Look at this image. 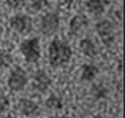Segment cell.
<instances>
[{"mask_svg":"<svg viewBox=\"0 0 125 118\" xmlns=\"http://www.w3.org/2000/svg\"><path fill=\"white\" fill-rule=\"evenodd\" d=\"M73 58V48L62 38H52L48 45V62L51 67L60 69L70 64Z\"/></svg>","mask_w":125,"mask_h":118,"instance_id":"obj_1","label":"cell"},{"mask_svg":"<svg viewBox=\"0 0 125 118\" xmlns=\"http://www.w3.org/2000/svg\"><path fill=\"white\" fill-rule=\"evenodd\" d=\"M19 53L22 54L25 62L35 64L41 59V43L38 37H27L19 45Z\"/></svg>","mask_w":125,"mask_h":118,"instance_id":"obj_2","label":"cell"},{"mask_svg":"<svg viewBox=\"0 0 125 118\" xmlns=\"http://www.w3.org/2000/svg\"><path fill=\"white\" fill-rule=\"evenodd\" d=\"M29 83V74L25 72V69H22L21 65H16L10 70L8 78H6V85H8V89L13 93H21L25 89Z\"/></svg>","mask_w":125,"mask_h":118,"instance_id":"obj_3","label":"cell"},{"mask_svg":"<svg viewBox=\"0 0 125 118\" xmlns=\"http://www.w3.org/2000/svg\"><path fill=\"white\" fill-rule=\"evenodd\" d=\"M38 27H40V32L43 35H46V37L54 35L55 32L60 29V16H59V13L48 11V13H44V15H41Z\"/></svg>","mask_w":125,"mask_h":118,"instance_id":"obj_4","label":"cell"},{"mask_svg":"<svg viewBox=\"0 0 125 118\" xmlns=\"http://www.w3.org/2000/svg\"><path fill=\"white\" fill-rule=\"evenodd\" d=\"M95 34L108 46L113 45L114 40H116V27L109 19H98L95 22Z\"/></svg>","mask_w":125,"mask_h":118,"instance_id":"obj_5","label":"cell"},{"mask_svg":"<svg viewBox=\"0 0 125 118\" xmlns=\"http://www.w3.org/2000/svg\"><path fill=\"white\" fill-rule=\"evenodd\" d=\"M8 24H10V27H11V30L16 32V34H19V35L30 34L32 27H33L32 18L29 15H25V13H16V15H13L11 18H10Z\"/></svg>","mask_w":125,"mask_h":118,"instance_id":"obj_6","label":"cell"},{"mask_svg":"<svg viewBox=\"0 0 125 118\" xmlns=\"http://www.w3.org/2000/svg\"><path fill=\"white\" fill-rule=\"evenodd\" d=\"M30 85H32V89H33L35 93L44 94V93L49 91V88H51V85H52V80H51V77L48 75L46 70L38 69V70L33 74V77H32Z\"/></svg>","mask_w":125,"mask_h":118,"instance_id":"obj_7","label":"cell"},{"mask_svg":"<svg viewBox=\"0 0 125 118\" xmlns=\"http://www.w3.org/2000/svg\"><path fill=\"white\" fill-rule=\"evenodd\" d=\"M87 27H89V18L84 13L74 15L73 18L70 19V22H68V32H70L71 37H79V35H83L84 32L87 30Z\"/></svg>","mask_w":125,"mask_h":118,"instance_id":"obj_8","label":"cell"},{"mask_svg":"<svg viewBox=\"0 0 125 118\" xmlns=\"http://www.w3.org/2000/svg\"><path fill=\"white\" fill-rule=\"evenodd\" d=\"M18 112L24 117H35L40 112V104L30 97H22L18 101Z\"/></svg>","mask_w":125,"mask_h":118,"instance_id":"obj_9","label":"cell"},{"mask_svg":"<svg viewBox=\"0 0 125 118\" xmlns=\"http://www.w3.org/2000/svg\"><path fill=\"white\" fill-rule=\"evenodd\" d=\"M108 5H109V0H85L84 2L87 13L92 16H103Z\"/></svg>","mask_w":125,"mask_h":118,"instance_id":"obj_10","label":"cell"},{"mask_svg":"<svg viewBox=\"0 0 125 118\" xmlns=\"http://www.w3.org/2000/svg\"><path fill=\"white\" fill-rule=\"evenodd\" d=\"M98 77V67L92 62H85L81 67V72H79V80L83 83H92L95 81V78Z\"/></svg>","mask_w":125,"mask_h":118,"instance_id":"obj_11","label":"cell"},{"mask_svg":"<svg viewBox=\"0 0 125 118\" xmlns=\"http://www.w3.org/2000/svg\"><path fill=\"white\" fill-rule=\"evenodd\" d=\"M79 51L87 58H95L98 54L97 43H95L90 37H84V38L79 40Z\"/></svg>","mask_w":125,"mask_h":118,"instance_id":"obj_12","label":"cell"},{"mask_svg":"<svg viewBox=\"0 0 125 118\" xmlns=\"http://www.w3.org/2000/svg\"><path fill=\"white\" fill-rule=\"evenodd\" d=\"M44 107L48 110H62L63 109V99L60 94H49L44 101Z\"/></svg>","mask_w":125,"mask_h":118,"instance_id":"obj_13","label":"cell"},{"mask_svg":"<svg viewBox=\"0 0 125 118\" xmlns=\"http://www.w3.org/2000/svg\"><path fill=\"white\" fill-rule=\"evenodd\" d=\"M90 94L94 99L101 101V99H106L108 97V88L104 86L103 83H94L90 88Z\"/></svg>","mask_w":125,"mask_h":118,"instance_id":"obj_14","label":"cell"},{"mask_svg":"<svg viewBox=\"0 0 125 118\" xmlns=\"http://www.w3.org/2000/svg\"><path fill=\"white\" fill-rule=\"evenodd\" d=\"M13 64V56L10 51L0 48V69H8Z\"/></svg>","mask_w":125,"mask_h":118,"instance_id":"obj_15","label":"cell"},{"mask_svg":"<svg viewBox=\"0 0 125 118\" xmlns=\"http://www.w3.org/2000/svg\"><path fill=\"white\" fill-rule=\"evenodd\" d=\"M29 8L33 13H40L41 10H44L48 6V0H29Z\"/></svg>","mask_w":125,"mask_h":118,"instance_id":"obj_16","label":"cell"},{"mask_svg":"<svg viewBox=\"0 0 125 118\" xmlns=\"http://www.w3.org/2000/svg\"><path fill=\"white\" fill-rule=\"evenodd\" d=\"M5 2H6V6H8V8L19 10V8H22V6L25 5V2H27V0H5Z\"/></svg>","mask_w":125,"mask_h":118,"instance_id":"obj_17","label":"cell"},{"mask_svg":"<svg viewBox=\"0 0 125 118\" xmlns=\"http://www.w3.org/2000/svg\"><path fill=\"white\" fill-rule=\"evenodd\" d=\"M10 97L6 94H2L0 93V112H6L10 109Z\"/></svg>","mask_w":125,"mask_h":118,"instance_id":"obj_18","label":"cell"},{"mask_svg":"<svg viewBox=\"0 0 125 118\" xmlns=\"http://www.w3.org/2000/svg\"><path fill=\"white\" fill-rule=\"evenodd\" d=\"M73 2H74V0H57V3H59L60 6H63V8L71 6V5H73Z\"/></svg>","mask_w":125,"mask_h":118,"instance_id":"obj_19","label":"cell"},{"mask_svg":"<svg viewBox=\"0 0 125 118\" xmlns=\"http://www.w3.org/2000/svg\"><path fill=\"white\" fill-rule=\"evenodd\" d=\"M55 118H70L68 115H59V117H55Z\"/></svg>","mask_w":125,"mask_h":118,"instance_id":"obj_20","label":"cell"},{"mask_svg":"<svg viewBox=\"0 0 125 118\" xmlns=\"http://www.w3.org/2000/svg\"><path fill=\"white\" fill-rule=\"evenodd\" d=\"M0 86H2V77H0Z\"/></svg>","mask_w":125,"mask_h":118,"instance_id":"obj_21","label":"cell"},{"mask_svg":"<svg viewBox=\"0 0 125 118\" xmlns=\"http://www.w3.org/2000/svg\"><path fill=\"white\" fill-rule=\"evenodd\" d=\"M37 118H44V117H37Z\"/></svg>","mask_w":125,"mask_h":118,"instance_id":"obj_22","label":"cell"}]
</instances>
